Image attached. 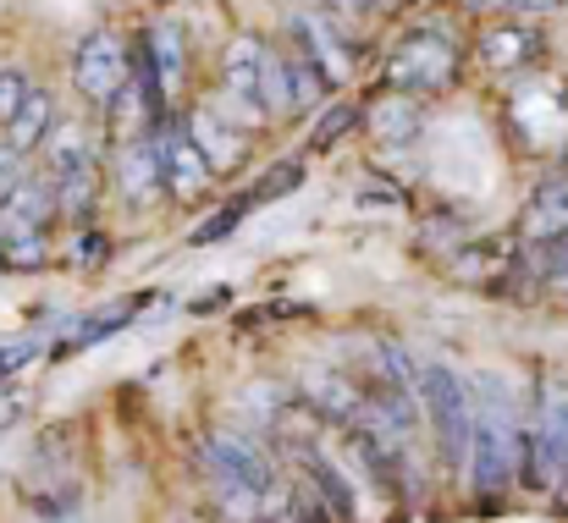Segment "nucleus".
Here are the masks:
<instances>
[{"instance_id":"f257e3e1","label":"nucleus","mask_w":568,"mask_h":523,"mask_svg":"<svg viewBox=\"0 0 568 523\" xmlns=\"http://www.w3.org/2000/svg\"><path fill=\"white\" fill-rule=\"evenodd\" d=\"M480 391H486V408H475L469 480H475V491L491 502V496L508 491V480H514L519 463H525V430H519V419H514V408H508V397H503L497 380H486Z\"/></svg>"},{"instance_id":"f03ea898","label":"nucleus","mask_w":568,"mask_h":523,"mask_svg":"<svg viewBox=\"0 0 568 523\" xmlns=\"http://www.w3.org/2000/svg\"><path fill=\"white\" fill-rule=\"evenodd\" d=\"M419 402L436 424V447L447 469H469V441H475V397L447 363L419 369Z\"/></svg>"},{"instance_id":"7ed1b4c3","label":"nucleus","mask_w":568,"mask_h":523,"mask_svg":"<svg viewBox=\"0 0 568 523\" xmlns=\"http://www.w3.org/2000/svg\"><path fill=\"white\" fill-rule=\"evenodd\" d=\"M204 463L215 474V491L226 502V513H265V491L276 485V463L243 441V435H210Z\"/></svg>"},{"instance_id":"20e7f679","label":"nucleus","mask_w":568,"mask_h":523,"mask_svg":"<svg viewBox=\"0 0 568 523\" xmlns=\"http://www.w3.org/2000/svg\"><path fill=\"white\" fill-rule=\"evenodd\" d=\"M568 474V380H547L541 386V402H536V424L525 430V463H519V480L547 491Z\"/></svg>"},{"instance_id":"39448f33","label":"nucleus","mask_w":568,"mask_h":523,"mask_svg":"<svg viewBox=\"0 0 568 523\" xmlns=\"http://www.w3.org/2000/svg\"><path fill=\"white\" fill-rule=\"evenodd\" d=\"M458 72V50L442 33H408L392 50V83L397 89H447Z\"/></svg>"},{"instance_id":"423d86ee","label":"nucleus","mask_w":568,"mask_h":523,"mask_svg":"<svg viewBox=\"0 0 568 523\" xmlns=\"http://www.w3.org/2000/svg\"><path fill=\"white\" fill-rule=\"evenodd\" d=\"M72 78H78V89H83L89 105H116V94L128 89V50H122V39L116 33L83 39Z\"/></svg>"},{"instance_id":"0eeeda50","label":"nucleus","mask_w":568,"mask_h":523,"mask_svg":"<svg viewBox=\"0 0 568 523\" xmlns=\"http://www.w3.org/2000/svg\"><path fill=\"white\" fill-rule=\"evenodd\" d=\"M155 150H161V172H166V187H178L183 198H193L204 182H210V161H204V150L193 144L189 127H166L161 139H155Z\"/></svg>"},{"instance_id":"6e6552de","label":"nucleus","mask_w":568,"mask_h":523,"mask_svg":"<svg viewBox=\"0 0 568 523\" xmlns=\"http://www.w3.org/2000/svg\"><path fill=\"white\" fill-rule=\"evenodd\" d=\"M304 397H310L315 419H326V424H354V419H365V391H359L348 375L315 369V375H304Z\"/></svg>"},{"instance_id":"1a4fd4ad","label":"nucleus","mask_w":568,"mask_h":523,"mask_svg":"<svg viewBox=\"0 0 568 523\" xmlns=\"http://www.w3.org/2000/svg\"><path fill=\"white\" fill-rule=\"evenodd\" d=\"M116 182H122V193H128V204H155L161 193H166V172H161V150L155 144H128L122 155H116Z\"/></svg>"},{"instance_id":"9d476101","label":"nucleus","mask_w":568,"mask_h":523,"mask_svg":"<svg viewBox=\"0 0 568 523\" xmlns=\"http://www.w3.org/2000/svg\"><path fill=\"white\" fill-rule=\"evenodd\" d=\"M260 66H265V44L260 39H232L226 61H221V89L232 105H260Z\"/></svg>"},{"instance_id":"9b49d317","label":"nucleus","mask_w":568,"mask_h":523,"mask_svg":"<svg viewBox=\"0 0 568 523\" xmlns=\"http://www.w3.org/2000/svg\"><path fill=\"white\" fill-rule=\"evenodd\" d=\"M568 232V176L558 182H541L536 187V198L525 204V243H552V237H564Z\"/></svg>"},{"instance_id":"f8f14e48","label":"nucleus","mask_w":568,"mask_h":523,"mask_svg":"<svg viewBox=\"0 0 568 523\" xmlns=\"http://www.w3.org/2000/svg\"><path fill=\"white\" fill-rule=\"evenodd\" d=\"M293 39L315 55V66H326V78H332V83H343V78H348V44L332 33V17H310V11H304V17H293Z\"/></svg>"},{"instance_id":"ddd939ff","label":"nucleus","mask_w":568,"mask_h":523,"mask_svg":"<svg viewBox=\"0 0 568 523\" xmlns=\"http://www.w3.org/2000/svg\"><path fill=\"white\" fill-rule=\"evenodd\" d=\"M293 458L304 463V480L321 491V502L332 507V519H348V513H354V491H348V480L337 474V463H332L326 452H315L310 441H293Z\"/></svg>"},{"instance_id":"4468645a","label":"nucleus","mask_w":568,"mask_h":523,"mask_svg":"<svg viewBox=\"0 0 568 523\" xmlns=\"http://www.w3.org/2000/svg\"><path fill=\"white\" fill-rule=\"evenodd\" d=\"M55 209H61V204H55V182H50V176H22V182L6 193L0 221H6V226H44Z\"/></svg>"},{"instance_id":"2eb2a0df","label":"nucleus","mask_w":568,"mask_h":523,"mask_svg":"<svg viewBox=\"0 0 568 523\" xmlns=\"http://www.w3.org/2000/svg\"><path fill=\"white\" fill-rule=\"evenodd\" d=\"M50 127H55V100L28 89V100H22V105L11 111V122H6V144H17V150H39V144L50 139Z\"/></svg>"},{"instance_id":"dca6fc26","label":"nucleus","mask_w":568,"mask_h":523,"mask_svg":"<svg viewBox=\"0 0 568 523\" xmlns=\"http://www.w3.org/2000/svg\"><path fill=\"white\" fill-rule=\"evenodd\" d=\"M480 55H486V66H497V72L530 66V55H536V33H530V28H519V22L491 28V33H486V44H480Z\"/></svg>"},{"instance_id":"f3484780","label":"nucleus","mask_w":568,"mask_h":523,"mask_svg":"<svg viewBox=\"0 0 568 523\" xmlns=\"http://www.w3.org/2000/svg\"><path fill=\"white\" fill-rule=\"evenodd\" d=\"M260 105L271 116H287L298 111V83H293V66L282 50H265V66H260Z\"/></svg>"},{"instance_id":"a211bd4d","label":"nucleus","mask_w":568,"mask_h":523,"mask_svg":"<svg viewBox=\"0 0 568 523\" xmlns=\"http://www.w3.org/2000/svg\"><path fill=\"white\" fill-rule=\"evenodd\" d=\"M189 133H193V144L204 150V161H210V166H232V161L243 155V139H237V133H226V122H221L215 111H193Z\"/></svg>"},{"instance_id":"6ab92c4d","label":"nucleus","mask_w":568,"mask_h":523,"mask_svg":"<svg viewBox=\"0 0 568 523\" xmlns=\"http://www.w3.org/2000/svg\"><path fill=\"white\" fill-rule=\"evenodd\" d=\"M144 50H150V61H155L161 83H166V89H178V83H183V61H189L183 33H178L172 22H155V28L144 33Z\"/></svg>"},{"instance_id":"aec40b11","label":"nucleus","mask_w":568,"mask_h":523,"mask_svg":"<svg viewBox=\"0 0 568 523\" xmlns=\"http://www.w3.org/2000/svg\"><path fill=\"white\" fill-rule=\"evenodd\" d=\"M89 161H94V155H89L83 127H55V139H44V176H50V182L72 176L78 166H89Z\"/></svg>"},{"instance_id":"412c9836","label":"nucleus","mask_w":568,"mask_h":523,"mask_svg":"<svg viewBox=\"0 0 568 523\" xmlns=\"http://www.w3.org/2000/svg\"><path fill=\"white\" fill-rule=\"evenodd\" d=\"M371 127H376L386 144H397V139H414L419 133V105L414 100H386L371 111Z\"/></svg>"},{"instance_id":"4be33fe9","label":"nucleus","mask_w":568,"mask_h":523,"mask_svg":"<svg viewBox=\"0 0 568 523\" xmlns=\"http://www.w3.org/2000/svg\"><path fill=\"white\" fill-rule=\"evenodd\" d=\"M248 209H254V193H243L237 204H226V209H215V215H210V221H204V226L193 232V248H210V243H221V237H232V232H237V221H243Z\"/></svg>"},{"instance_id":"5701e85b","label":"nucleus","mask_w":568,"mask_h":523,"mask_svg":"<svg viewBox=\"0 0 568 523\" xmlns=\"http://www.w3.org/2000/svg\"><path fill=\"white\" fill-rule=\"evenodd\" d=\"M354 122H359V105H332V111L315 122V133H310V155H326Z\"/></svg>"},{"instance_id":"b1692460","label":"nucleus","mask_w":568,"mask_h":523,"mask_svg":"<svg viewBox=\"0 0 568 523\" xmlns=\"http://www.w3.org/2000/svg\"><path fill=\"white\" fill-rule=\"evenodd\" d=\"M133 309H139V304H116V309H105V315H89V320L78 326V337H72L67 348H83V342H105V337H111V331H116V326H122V320H128Z\"/></svg>"},{"instance_id":"393cba45","label":"nucleus","mask_w":568,"mask_h":523,"mask_svg":"<svg viewBox=\"0 0 568 523\" xmlns=\"http://www.w3.org/2000/svg\"><path fill=\"white\" fill-rule=\"evenodd\" d=\"M298 182H304V166L287 161V166H276V172H265L254 182V204H260V198H282V193H293Z\"/></svg>"},{"instance_id":"a878e982","label":"nucleus","mask_w":568,"mask_h":523,"mask_svg":"<svg viewBox=\"0 0 568 523\" xmlns=\"http://www.w3.org/2000/svg\"><path fill=\"white\" fill-rule=\"evenodd\" d=\"M22 100H28V78L6 66V72H0V122H11V111H17Z\"/></svg>"},{"instance_id":"bb28decb","label":"nucleus","mask_w":568,"mask_h":523,"mask_svg":"<svg viewBox=\"0 0 568 523\" xmlns=\"http://www.w3.org/2000/svg\"><path fill=\"white\" fill-rule=\"evenodd\" d=\"M541 254H547V270H552V276H568V232L552 237V243H541Z\"/></svg>"},{"instance_id":"cd10ccee","label":"nucleus","mask_w":568,"mask_h":523,"mask_svg":"<svg viewBox=\"0 0 568 523\" xmlns=\"http://www.w3.org/2000/svg\"><path fill=\"white\" fill-rule=\"evenodd\" d=\"M78 259H83V265H100V259H105V237H100V232H94V237H83Z\"/></svg>"},{"instance_id":"c85d7f7f","label":"nucleus","mask_w":568,"mask_h":523,"mask_svg":"<svg viewBox=\"0 0 568 523\" xmlns=\"http://www.w3.org/2000/svg\"><path fill=\"white\" fill-rule=\"evenodd\" d=\"M337 17H359V11H371V0H326Z\"/></svg>"},{"instance_id":"c756f323","label":"nucleus","mask_w":568,"mask_h":523,"mask_svg":"<svg viewBox=\"0 0 568 523\" xmlns=\"http://www.w3.org/2000/svg\"><path fill=\"white\" fill-rule=\"evenodd\" d=\"M22 358H28V348H11V352H0V375H11V369H17Z\"/></svg>"},{"instance_id":"7c9ffc66","label":"nucleus","mask_w":568,"mask_h":523,"mask_svg":"<svg viewBox=\"0 0 568 523\" xmlns=\"http://www.w3.org/2000/svg\"><path fill=\"white\" fill-rule=\"evenodd\" d=\"M508 6H514V11H552L558 0H508Z\"/></svg>"},{"instance_id":"2f4dec72","label":"nucleus","mask_w":568,"mask_h":523,"mask_svg":"<svg viewBox=\"0 0 568 523\" xmlns=\"http://www.w3.org/2000/svg\"><path fill=\"white\" fill-rule=\"evenodd\" d=\"M464 6H475V11H491V6H508V0H464Z\"/></svg>"},{"instance_id":"473e14b6","label":"nucleus","mask_w":568,"mask_h":523,"mask_svg":"<svg viewBox=\"0 0 568 523\" xmlns=\"http://www.w3.org/2000/svg\"><path fill=\"white\" fill-rule=\"evenodd\" d=\"M371 6H381V11H392V6H403V0H371Z\"/></svg>"}]
</instances>
